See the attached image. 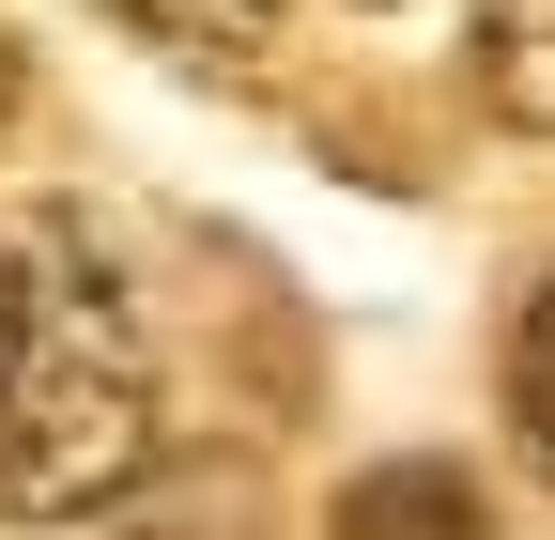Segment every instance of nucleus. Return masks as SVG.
<instances>
[{
  "label": "nucleus",
  "instance_id": "5",
  "mask_svg": "<svg viewBox=\"0 0 555 540\" xmlns=\"http://www.w3.org/2000/svg\"><path fill=\"white\" fill-rule=\"evenodd\" d=\"M509 448H525V479H555V262L509 309Z\"/></svg>",
  "mask_w": 555,
  "mask_h": 540
},
{
  "label": "nucleus",
  "instance_id": "1",
  "mask_svg": "<svg viewBox=\"0 0 555 540\" xmlns=\"http://www.w3.org/2000/svg\"><path fill=\"white\" fill-rule=\"evenodd\" d=\"M170 448V401H155V340H139L124 279L47 232L31 262V309H16V371H0V510L16 525H78L124 510Z\"/></svg>",
  "mask_w": 555,
  "mask_h": 540
},
{
  "label": "nucleus",
  "instance_id": "6",
  "mask_svg": "<svg viewBox=\"0 0 555 540\" xmlns=\"http://www.w3.org/2000/svg\"><path fill=\"white\" fill-rule=\"evenodd\" d=\"M217 525H247V479H232V510H201V494H155L124 540H217Z\"/></svg>",
  "mask_w": 555,
  "mask_h": 540
},
{
  "label": "nucleus",
  "instance_id": "7",
  "mask_svg": "<svg viewBox=\"0 0 555 540\" xmlns=\"http://www.w3.org/2000/svg\"><path fill=\"white\" fill-rule=\"evenodd\" d=\"M16 309H31V262L0 247V371H16Z\"/></svg>",
  "mask_w": 555,
  "mask_h": 540
},
{
  "label": "nucleus",
  "instance_id": "8",
  "mask_svg": "<svg viewBox=\"0 0 555 540\" xmlns=\"http://www.w3.org/2000/svg\"><path fill=\"white\" fill-rule=\"evenodd\" d=\"M31 108V62H16V31H0V124H16Z\"/></svg>",
  "mask_w": 555,
  "mask_h": 540
},
{
  "label": "nucleus",
  "instance_id": "3",
  "mask_svg": "<svg viewBox=\"0 0 555 540\" xmlns=\"http://www.w3.org/2000/svg\"><path fill=\"white\" fill-rule=\"evenodd\" d=\"M478 108L509 140H555V0H478Z\"/></svg>",
  "mask_w": 555,
  "mask_h": 540
},
{
  "label": "nucleus",
  "instance_id": "4",
  "mask_svg": "<svg viewBox=\"0 0 555 540\" xmlns=\"http://www.w3.org/2000/svg\"><path fill=\"white\" fill-rule=\"evenodd\" d=\"M108 16L139 47H170V62H262L278 31H294V0H108Z\"/></svg>",
  "mask_w": 555,
  "mask_h": 540
},
{
  "label": "nucleus",
  "instance_id": "2",
  "mask_svg": "<svg viewBox=\"0 0 555 540\" xmlns=\"http://www.w3.org/2000/svg\"><path fill=\"white\" fill-rule=\"evenodd\" d=\"M324 540H494V494H478V463L401 448V463H371V479L324 510Z\"/></svg>",
  "mask_w": 555,
  "mask_h": 540
}]
</instances>
